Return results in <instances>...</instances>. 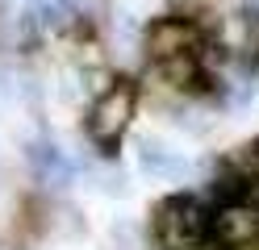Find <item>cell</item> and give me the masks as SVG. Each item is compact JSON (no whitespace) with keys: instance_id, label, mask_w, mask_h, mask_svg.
Returning <instances> with one entry per match:
<instances>
[{"instance_id":"277c9868","label":"cell","mask_w":259,"mask_h":250,"mask_svg":"<svg viewBox=\"0 0 259 250\" xmlns=\"http://www.w3.org/2000/svg\"><path fill=\"white\" fill-rule=\"evenodd\" d=\"M209 233L222 242V246H255L259 242V205L255 200H226V205L213 213V225H209Z\"/></svg>"},{"instance_id":"6da1fadb","label":"cell","mask_w":259,"mask_h":250,"mask_svg":"<svg viewBox=\"0 0 259 250\" xmlns=\"http://www.w3.org/2000/svg\"><path fill=\"white\" fill-rule=\"evenodd\" d=\"M138 117V83L134 79H109L101 92H96L92 109H88V138L96 150H117L121 138L130 133Z\"/></svg>"},{"instance_id":"5b68a950","label":"cell","mask_w":259,"mask_h":250,"mask_svg":"<svg viewBox=\"0 0 259 250\" xmlns=\"http://www.w3.org/2000/svg\"><path fill=\"white\" fill-rule=\"evenodd\" d=\"M138 171L151 175V179H167V183H180L192 175V163L180 155V150H171L163 138H155V133H142L138 138Z\"/></svg>"},{"instance_id":"ba28073f","label":"cell","mask_w":259,"mask_h":250,"mask_svg":"<svg viewBox=\"0 0 259 250\" xmlns=\"http://www.w3.org/2000/svg\"><path fill=\"white\" fill-rule=\"evenodd\" d=\"M226 50L230 55H259V13L226 17Z\"/></svg>"},{"instance_id":"8992f818","label":"cell","mask_w":259,"mask_h":250,"mask_svg":"<svg viewBox=\"0 0 259 250\" xmlns=\"http://www.w3.org/2000/svg\"><path fill=\"white\" fill-rule=\"evenodd\" d=\"M84 17V0H29L25 25L34 33H67Z\"/></svg>"},{"instance_id":"9c48e42d","label":"cell","mask_w":259,"mask_h":250,"mask_svg":"<svg viewBox=\"0 0 259 250\" xmlns=\"http://www.w3.org/2000/svg\"><path fill=\"white\" fill-rule=\"evenodd\" d=\"M238 250H259V246H238Z\"/></svg>"},{"instance_id":"3957f363","label":"cell","mask_w":259,"mask_h":250,"mask_svg":"<svg viewBox=\"0 0 259 250\" xmlns=\"http://www.w3.org/2000/svg\"><path fill=\"white\" fill-rule=\"evenodd\" d=\"M142 46L155 63H167V59H197L201 46H205V25L192 21V17L180 13H167V17H155L142 33Z\"/></svg>"},{"instance_id":"52a82bcc","label":"cell","mask_w":259,"mask_h":250,"mask_svg":"<svg viewBox=\"0 0 259 250\" xmlns=\"http://www.w3.org/2000/svg\"><path fill=\"white\" fill-rule=\"evenodd\" d=\"M29 163H34V171L51 183V188H63V183L71 179V163L63 150H55L51 142H34V150H29Z\"/></svg>"},{"instance_id":"7a4b0ae2","label":"cell","mask_w":259,"mask_h":250,"mask_svg":"<svg viewBox=\"0 0 259 250\" xmlns=\"http://www.w3.org/2000/svg\"><path fill=\"white\" fill-rule=\"evenodd\" d=\"M209 225H213V213L205 209V200L197 196H171L155 209V246L159 250H197L209 238Z\"/></svg>"}]
</instances>
